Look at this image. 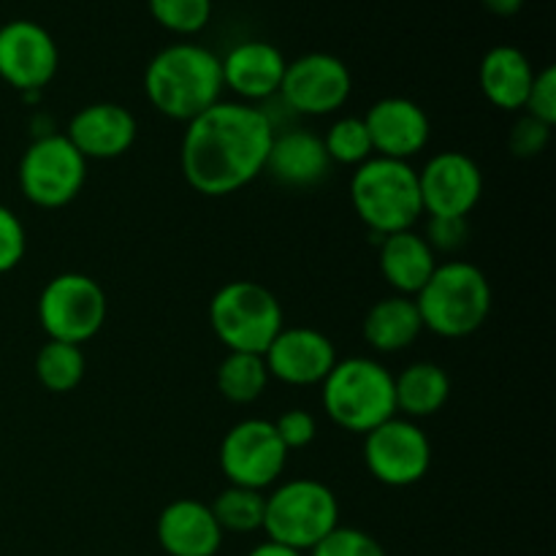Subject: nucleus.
<instances>
[{
  "instance_id": "obj_37",
  "label": "nucleus",
  "mask_w": 556,
  "mask_h": 556,
  "mask_svg": "<svg viewBox=\"0 0 556 556\" xmlns=\"http://www.w3.org/2000/svg\"><path fill=\"white\" fill-rule=\"evenodd\" d=\"M248 556H304V554L296 552V548L280 546V543L264 541V543H258V546H255Z\"/></svg>"
},
{
  "instance_id": "obj_6",
  "label": "nucleus",
  "mask_w": 556,
  "mask_h": 556,
  "mask_svg": "<svg viewBox=\"0 0 556 556\" xmlns=\"http://www.w3.org/2000/svg\"><path fill=\"white\" fill-rule=\"evenodd\" d=\"M340 525V500L315 478H296L266 494V541L309 552Z\"/></svg>"
},
{
  "instance_id": "obj_34",
  "label": "nucleus",
  "mask_w": 556,
  "mask_h": 556,
  "mask_svg": "<svg viewBox=\"0 0 556 556\" xmlns=\"http://www.w3.org/2000/svg\"><path fill=\"white\" fill-rule=\"evenodd\" d=\"M271 424H275L277 438L282 440V445L288 448V454H291V451H299V448H307V445L318 438V421H315L313 413L302 410V407L286 410L280 418H277V421H271Z\"/></svg>"
},
{
  "instance_id": "obj_36",
  "label": "nucleus",
  "mask_w": 556,
  "mask_h": 556,
  "mask_svg": "<svg viewBox=\"0 0 556 556\" xmlns=\"http://www.w3.org/2000/svg\"><path fill=\"white\" fill-rule=\"evenodd\" d=\"M481 3L494 16H516L525 9V0H481Z\"/></svg>"
},
{
  "instance_id": "obj_9",
  "label": "nucleus",
  "mask_w": 556,
  "mask_h": 556,
  "mask_svg": "<svg viewBox=\"0 0 556 556\" xmlns=\"http://www.w3.org/2000/svg\"><path fill=\"white\" fill-rule=\"evenodd\" d=\"M20 190L38 210H63L79 199L87 182V161L65 134H43L22 152Z\"/></svg>"
},
{
  "instance_id": "obj_10",
  "label": "nucleus",
  "mask_w": 556,
  "mask_h": 556,
  "mask_svg": "<svg viewBox=\"0 0 556 556\" xmlns=\"http://www.w3.org/2000/svg\"><path fill=\"white\" fill-rule=\"evenodd\" d=\"M217 465L231 486L264 492L275 486L286 470L288 448L277 438L275 424L266 418H244L223 434Z\"/></svg>"
},
{
  "instance_id": "obj_22",
  "label": "nucleus",
  "mask_w": 556,
  "mask_h": 556,
  "mask_svg": "<svg viewBox=\"0 0 556 556\" xmlns=\"http://www.w3.org/2000/svg\"><path fill=\"white\" fill-rule=\"evenodd\" d=\"M378 266L391 291L400 296H416L438 269V255L429 248L424 233L410 228V231L389 233L380 239Z\"/></svg>"
},
{
  "instance_id": "obj_29",
  "label": "nucleus",
  "mask_w": 556,
  "mask_h": 556,
  "mask_svg": "<svg viewBox=\"0 0 556 556\" xmlns=\"http://www.w3.org/2000/svg\"><path fill=\"white\" fill-rule=\"evenodd\" d=\"M150 14L174 36H195L212 20V0H147Z\"/></svg>"
},
{
  "instance_id": "obj_30",
  "label": "nucleus",
  "mask_w": 556,
  "mask_h": 556,
  "mask_svg": "<svg viewBox=\"0 0 556 556\" xmlns=\"http://www.w3.org/2000/svg\"><path fill=\"white\" fill-rule=\"evenodd\" d=\"M309 556H386V548L369 532L337 525L318 546L309 548Z\"/></svg>"
},
{
  "instance_id": "obj_1",
  "label": "nucleus",
  "mask_w": 556,
  "mask_h": 556,
  "mask_svg": "<svg viewBox=\"0 0 556 556\" xmlns=\"http://www.w3.org/2000/svg\"><path fill=\"white\" fill-rule=\"evenodd\" d=\"M275 123L264 109L217 101L185 125L179 168L195 193L223 199L239 193L266 168Z\"/></svg>"
},
{
  "instance_id": "obj_26",
  "label": "nucleus",
  "mask_w": 556,
  "mask_h": 556,
  "mask_svg": "<svg viewBox=\"0 0 556 556\" xmlns=\"http://www.w3.org/2000/svg\"><path fill=\"white\" fill-rule=\"evenodd\" d=\"M87 358L79 345L47 340L36 353V378L52 394H68L85 380Z\"/></svg>"
},
{
  "instance_id": "obj_16",
  "label": "nucleus",
  "mask_w": 556,
  "mask_h": 556,
  "mask_svg": "<svg viewBox=\"0 0 556 556\" xmlns=\"http://www.w3.org/2000/svg\"><path fill=\"white\" fill-rule=\"evenodd\" d=\"M364 125L372 139L375 155L410 161L427 150L432 139V123L421 103L402 96H389L375 101L364 114Z\"/></svg>"
},
{
  "instance_id": "obj_21",
  "label": "nucleus",
  "mask_w": 556,
  "mask_h": 556,
  "mask_svg": "<svg viewBox=\"0 0 556 556\" xmlns=\"http://www.w3.org/2000/svg\"><path fill=\"white\" fill-rule=\"evenodd\" d=\"M532 79H535V68L530 58L514 43H500L489 49L478 68L483 98L500 112H521L530 96Z\"/></svg>"
},
{
  "instance_id": "obj_19",
  "label": "nucleus",
  "mask_w": 556,
  "mask_h": 556,
  "mask_svg": "<svg viewBox=\"0 0 556 556\" xmlns=\"http://www.w3.org/2000/svg\"><path fill=\"white\" fill-rule=\"evenodd\" d=\"M223 535L212 508L201 500H174L161 510L155 538L168 556H215L223 546Z\"/></svg>"
},
{
  "instance_id": "obj_2",
  "label": "nucleus",
  "mask_w": 556,
  "mask_h": 556,
  "mask_svg": "<svg viewBox=\"0 0 556 556\" xmlns=\"http://www.w3.org/2000/svg\"><path fill=\"white\" fill-rule=\"evenodd\" d=\"M220 58L201 43H168L144 68V96L157 114L188 125L223 101Z\"/></svg>"
},
{
  "instance_id": "obj_18",
  "label": "nucleus",
  "mask_w": 556,
  "mask_h": 556,
  "mask_svg": "<svg viewBox=\"0 0 556 556\" xmlns=\"http://www.w3.org/2000/svg\"><path fill=\"white\" fill-rule=\"evenodd\" d=\"M288 60L275 43L269 41H242L220 58L223 87L231 90L242 103L269 101L280 92Z\"/></svg>"
},
{
  "instance_id": "obj_35",
  "label": "nucleus",
  "mask_w": 556,
  "mask_h": 556,
  "mask_svg": "<svg viewBox=\"0 0 556 556\" xmlns=\"http://www.w3.org/2000/svg\"><path fill=\"white\" fill-rule=\"evenodd\" d=\"M467 233H470V226H467V217H429L427 220V233L424 239L429 242V248L438 253H459L467 244Z\"/></svg>"
},
{
  "instance_id": "obj_15",
  "label": "nucleus",
  "mask_w": 556,
  "mask_h": 556,
  "mask_svg": "<svg viewBox=\"0 0 556 556\" xmlns=\"http://www.w3.org/2000/svg\"><path fill=\"white\" fill-rule=\"evenodd\" d=\"M264 364L269 378L293 389L320 386L337 364V348L324 331L309 326H282L280 334L266 348Z\"/></svg>"
},
{
  "instance_id": "obj_25",
  "label": "nucleus",
  "mask_w": 556,
  "mask_h": 556,
  "mask_svg": "<svg viewBox=\"0 0 556 556\" xmlns=\"http://www.w3.org/2000/svg\"><path fill=\"white\" fill-rule=\"evenodd\" d=\"M269 380V369H266L264 356H258V353L228 351L220 367H217V391L231 405H253V402H258Z\"/></svg>"
},
{
  "instance_id": "obj_27",
  "label": "nucleus",
  "mask_w": 556,
  "mask_h": 556,
  "mask_svg": "<svg viewBox=\"0 0 556 556\" xmlns=\"http://www.w3.org/2000/svg\"><path fill=\"white\" fill-rule=\"evenodd\" d=\"M210 508L223 532L250 535V532L264 530V514H266L264 492H255V489H244V486H231V483H228V486L217 494L215 503H212Z\"/></svg>"
},
{
  "instance_id": "obj_23",
  "label": "nucleus",
  "mask_w": 556,
  "mask_h": 556,
  "mask_svg": "<svg viewBox=\"0 0 556 556\" xmlns=\"http://www.w3.org/2000/svg\"><path fill=\"white\" fill-rule=\"evenodd\" d=\"M424 320L413 296L380 299L367 309L362 324V334L375 353H402L421 337Z\"/></svg>"
},
{
  "instance_id": "obj_33",
  "label": "nucleus",
  "mask_w": 556,
  "mask_h": 556,
  "mask_svg": "<svg viewBox=\"0 0 556 556\" xmlns=\"http://www.w3.org/2000/svg\"><path fill=\"white\" fill-rule=\"evenodd\" d=\"M552 130H554L552 125L525 114V117L516 119V125L510 128V136H508L510 152H514L516 157H538L543 150H546L548 141H552Z\"/></svg>"
},
{
  "instance_id": "obj_14",
  "label": "nucleus",
  "mask_w": 556,
  "mask_h": 556,
  "mask_svg": "<svg viewBox=\"0 0 556 556\" xmlns=\"http://www.w3.org/2000/svg\"><path fill=\"white\" fill-rule=\"evenodd\" d=\"M424 215L470 217L483 195V172L467 152L445 150L418 172Z\"/></svg>"
},
{
  "instance_id": "obj_24",
  "label": "nucleus",
  "mask_w": 556,
  "mask_h": 556,
  "mask_svg": "<svg viewBox=\"0 0 556 556\" xmlns=\"http://www.w3.org/2000/svg\"><path fill=\"white\" fill-rule=\"evenodd\" d=\"M394 400L396 416L410 421L432 418L448 405L451 400V375L434 362H413L394 375Z\"/></svg>"
},
{
  "instance_id": "obj_13",
  "label": "nucleus",
  "mask_w": 556,
  "mask_h": 556,
  "mask_svg": "<svg viewBox=\"0 0 556 556\" xmlns=\"http://www.w3.org/2000/svg\"><path fill=\"white\" fill-rule=\"evenodd\" d=\"M60 68V49L52 33L33 20L0 25V79L25 96H38Z\"/></svg>"
},
{
  "instance_id": "obj_17",
  "label": "nucleus",
  "mask_w": 556,
  "mask_h": 556,
  "mask_svg": "<svg viewBox=\"0 0 556 556\" xmlns=\"http://www.w3.org/2000/svg\"><path fill=\"white\" fill-rule=\"evenodd\" d=\"M139 123L123 103L96 101L81 106L68 119L65 139L81 152L85 161H114L134 147Z\"/></svg>"
},
{
  "instance_id": "obj_20",
  "label": "nucleus",
  "mask_w": 556,
  "mask_h": 556,
  "mask_svg": "<svg viewBox=\"0 0 556 556\" xmlns=\"http://www.w3.org/2000/svg\"><path fill=\"white\" fill-rule=\"evenodd\" d=\"M331 161L326 155L324 139L313 130H286L275 134L266 157V174L277 179L282 188L307 190L329 177Z\"/></svg>"
},
{
  "instance_id": "obj_8",
  "label": "nucleus",
  "mask_w": 556,
  "mask_h": 556,
  "mask_svg": "<svg viewBox=\"0 0 556 556\" xmlns=\"http://www.w3.org/2000/svg\"><path fill=\"white\" fill-rule=\"evenodd\" d=\"M36 313L49 340L81 348L106 324V291L90 275L63 271L41 288Z\"/></svg>"
},
{
  "instance_id": "obj_7",
  "label": "nucleus",
  "mask_w": 556,
  "mask_h": 556,
  "mask_svg": "<svg viewBox=\"0 0 556 556\" xmlns=\"http://www.w3.org/2000/svg\"><path fill=\"white\" fill-rule=\"evenodd\" d=\"M210 326L226 351L264 356L266 348L286 326V315L266 286L253 280H231L212 296Z\"/></svg>"
},
{
  "instance_id": "obj_5",
  "label": "nucleus",
  "mask_w": 556,
  "mask_h": 556,
  "mask_svg": "<svg viewBox=\"0 0 556 556\" xmlns=\"http://www.w3.org/2000/svg\"><path fill=\"white\" fill-rule=\"evenodd\" d=\"M320 402L334 427L364 438L396 416L394 375L378 358H337L331 372L320 383Z\"/></svg>"
},
{
  "instance_id": "obj_32",
  "label": "nucleus",
  "mask_w": 556,
  "mask_h": 556,
  "mask_svg": "<svg viewBox=\"0 0 556 556\" xmlns=\"http://www.w3.org/2000/svg\"><path fill=\"white\" fill-rule=\"evenodd\" d=\"M521 112L554 128L556 125V68L554 65H546V68L535 71L530 96H527V103Z\"/></svg>"
},
{
  "instance_id": "obj_12",
  "label": "nucleus",
  "mask_w": 556,
  "mask_h": 556,
  "mask_svg": "<svg viewBox=\"0 0 556 556\" xmlns=\"http://www.w3.org/2000/svg\"><path fill=\"white\" fill-rule=\"evenodd\" d=\"M351 92V68L337 54L307 52L288 63L277 96L296 114L326 117V114L340 112Z\"/></svg>"
},
{
  "instance_id": "obj_3",
  "label": "nucleus",
  "mask_w": 556,
  "mask_h": 556,
  "mask_svg": "<svg viewBox=\"0 0 556 556\" xmlns=\"http://www.w3.org/2000/svg\"><path fill=\"white\" fill-rule=\"evenodd\" d=\"M424 329L445 340H465L476 334L492 315V282L481 266L462 258L438 264L427 286L416 293Z\"/></svg>"
},
{
  "instance_id": "obj_28",
  "label": "nucleus",
  "mask_w": 556,
  "mask_h": 556,
  "mask_svg": "<svg viewBox=\"0 0 556 556\" xmlns=\"http://www.w3.org/2000/svg\"><path fill=\"white\" fill-rule=\"evenodd\" d=\"M320 139H324L329 161L340 163V166L356 168L375 155L372 139H369V130L367 125H364V117L334 119Z\"/></svg>"
},
{
  "instance_id": "obj_31",
  "label": "nucleus",
  "mask_w": 556,
  "mask_h": 556,
  "mask_svg": "<svg viewBox=\"0 0 556 556\" xmlns=\"http://www.w3.org/2000/svg\"><path fill=\"white\" fill-rule=\"evenodd\" d=\"M27 250V233L22 226L20 217L9 210L5 204H0V275L16 269L25 258Z\"/></svg>"
},
{
  "instance_id": "obj_11",
  "label": "nucleus",
  "mask_w": 556,
  "mask_h": 556,
  "mask_svg": "<svg viewBox=\"0 0 556 556\" xmlns=\"http://www.w3.org/2000/svg\"><path fill=\"white\" fill-rule=\"evenodd\" d=\"M364 465L383 486H416L432 467V440L418 421L394 416L364 434Z\"/></svg>"
},
{
  "instance_id": "obj_4",
  "label": "nucleus",
  "mask_w": 556,
  "mask_h": 556,
  "mask_svg": "<svg viewBox=\"0 0 556 556\" xmlns=\"http://www.w3.org/2000/svg\"><path fill=\"white\" fill-rule=\"evenodd\" d=\"M348 193L358 220L380 239L410 231L424 215L418 172L407 161L372 155L353 168Z\"/></svg>"
}]
</instances>
